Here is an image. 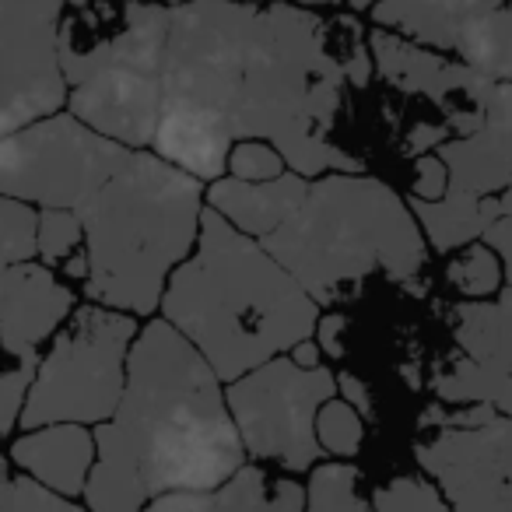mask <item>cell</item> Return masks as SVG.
I'll list each match as a JSON object with an SVG mask.
<instances>
[{"label":"cell","mask_w":512,"mask_h":512,"mask_svg":"<svg viewBox=\"0 0 512 512\" xmlns=\"http://www.w3.org/2000/svg\"><path fill=\"white\" fill-rule=\"evenodd\" d=\"M372 50L355 18L295 4L190 0L169 8L162 120L151 151L200 183L228 176L239 141H271L306 179L362 172L327 141L344 88L369 85Z\"/></svg>","instance_id":"cell-1"},{"label":"cell","mask_w":512,"mask_h":512,"mask_svg":"<svg viewBox=\"0 0 512 512\" xmlns=\"http://www.w3.org/2000/svg\"><path fill=\"white\" fill-rule=\"evenodd\" d=\"M95 446L88 512H144L162 495L214 491L246 463L221 379L169 320L141 327L127 390L95 425Z\"/></svg>","instance_id":"cell-2"},{"label":"cell","mask_w":512,"mask_h":512,"mask_svg":"<svg viewBox=\"0 0 512 512\" xmlns=\"http://www.w3.org/2000/svg\"><path fill=\"white\" fill-rule=\"evenodd\" d=\"M162 320L204 355L221 383H235L309 341L320 306L264 242L204 207L197 246L165 285Z\"/></svg>","instance_id":"cell-3"},{"label":"cell","mask_w":512,"mask_h":512,"mask_svg":"<svg viewBox=\"0 0 512 512\" xmlns=\"http://www.w3.org/2000/svg\"><path fill=\"white\" fill-rule=\"evenodd\" d=\"M207 183L155 151L130 162L81 207L88 302L151 316L162 309L172 271L193 253L204 218Z\"/></svg>","instance_id":"cell-4"},{"label":"cell","mask_w":512,"mask_h":512,"mask_svg":"<svg viewBox=\"0 0 512 512\" xmlns=\"http://www.w3.org/2000/svg\"><path fill=\"white\" fill-rule=\"evenodd\" d=\"M264 249L316 306H337L372 274L407 285L428 260V239L411 204L362 172L313 179L302 207L267 235Z\"/></svg>","instance_id":"cell-5"},{"label":"cell","mask_w":512,"mask_h":512,"mask_svg":"<svg viewBox=\"0 0 512 512\" xmlns=\"http://www.w3.org/2000/svg\"><path fill=\"white\" fill-rule=\"evenodd\" d=\"M169 4L67 0L60 71L67 113L130 151H151L162 120Z\"/></svg>","instance_id":"cell-6"},{"label":"cell","mask_w":512,"mask_h":512,"mask_svg":"<svg viewBox=\"0 0 512 512\" xmlns=\"http://www.w3.org/2000/svg\"><path fill=\"white\" fill-rule=\"evenodd\" d=\"M137 316L85 302L57 330L22 407L25 432L43 425H106L127 390Z\"/></svg>","instance_id":"cell-7"},{"label":"cell","mask_w":512,"mask_h":512,"mask_svg":"<svg viewBox=\"0 0 512 512\" xmlns=\"http://www.w3.org/2000/svg\"><path fill=\"white\" fill-rule=\"evenodd\" d=\"M134 151L99 134L74 113L36 120L0 137V193L32 207L74 211L130 162Z\"/></svg>","instance_id":"cell-8"},{"label":"cell","mask_w":512,"mask_h":512,"mask_svg":"<svg viewBox=\"0 0 512 512\" xmlns=\"http://www.w3.org/2000/svg\"><path fill=\"white\" fill-rule=\"evenodd\" d=\"M337 390L341 386L327 365L306 369L292 355H278L228 383L225 400L246 456L302 474L313 470L323 456L316 439V414L337 397Z\"/></svg>","instance_id":"cell-9"},{"label":"cell","mask_w":512,"mask_h":512,"mask_svg":"<svg viewBox=\"0 0 512 512\" xmlns=\"http://www.w3.org/2000/svg\"><path fill=\"white\" fill-rule=\"evenodd\" d=\"M64 8L67 0H0V137L67 109Z\"/></svg>","instance_id":"cell-10"},{"label":"cell","mask_w":512,"mask_h":512,"mask_svg":"<svg viewBox=\"0 0 512 512\" xmlns=\"http://www.w3.org/2000/svg\"><path fill=\"white\" fill-rule=\"evenodd\" d=\"M74 309V292L39 260L0 264V435L15 432L43 362L39 348Z\"/></svg>","instance_id":"cell-11"},{"label":"cell","mask_w":512,"mask_h":512,"mask_svg":"<svg viewBox=\"0 0 512 512\" xmlns=\"http://www.w3.org/2000/svg\"><path fill=\"white\" fill-rule=\"evenodd\" d=\"M414 460L453 512H512V418L435 428L414 442Z\"/></svg>","instance_id":"cell-12"},{"label":"cell","mask_w":512,"mask_h":512,"mask_svg":"<svg viewBox=\"0 0 512 512\" xmlns=\"http://www.w3.org/2000/svg\"><path fill=\"white\" fill-rule=\"evenodd\" d=\"M460 358L435 379L442 404H484L512 418V309L498 299L460 302L453 313Z\"/></svg>","instance_id":"cell-13"},{"label":"cell","mask_w":512,"mask_h":512,"mask_svg":"<svg viewBox=\"0 0 512 512\" xmlns=\"http://www.w3.org/2000/svg\"><path fill=\"white\" fill-rule=\"evenodd\" d=\"M369 50H372V64L386 78V85L400 88L407 95L432 99L449 116L453 130H460V134L481 130L477 106H481V95L491 85L488 78L470 71L460 60H449L446 53L428 50V46H418L411 39L386 29L369 32Z\"/></svg>","instance_id":"cell-14"},{"label":"cell","mask_w":512,"mask_h":512,"mask_svg":"<svg viewBox=\"0 0 512 512\" xmlns=\"http://www.w3.org/2000/svg\"><path fill=\"white\" fill-rule=\"evenodd\" d=\"M8 460L57 495L78 498L88 488L99 446L88 425H43L18 435Z\"/></svg>","instance_id":"cell-15"},{"label":"cell","mask_w":512,"mask_h":512,"mask_svg":"<svg viewBox=\"0 0 512 512\" xmlns=\"http://www.w3.org/2000/svg\"><path fill=\"white\" fill-rule=\"evenodd\" d=\"M313 179L288 169L281 179L271 183H242V179L221 176L207 183V207L218 211L225 221H232L242 235L264 242L271 232H278L288 218L302 207Z\"/></svg>","instance_id":"cell-16"},{"label":"cell","mask_w":512,"mask_h":512,"mask_svg":"<svg viewBox=\"0 0 512 512\" xmlns=\"http://www.w3.org/2000/svg\"><path fill=\"white\" fill-rule=\"evenodd\" d=\"M435 155L449 169V190L470 200H498L512 190V137L498 130H474L442 141Z\"/></svg>","instance_id":"cell-17"},{"label":"cell","mask_w":512,"mask_h":512,"mask_svg":"<svg viewBox=\"0 0 512 512\" xmlns=\"http://www.w3.org/2000/svg\"><path fill=\"white\" fill-rule=\"evenodd\" d=\"M495 4L502 0H379L372 22L376 29L397 32L428 50L453 53L463 29Z\"/></svg>","instance_id":"cell-18"},{"label":"cell","mask_w":512,"mask_h":512,"mask_svg":"<svg viewBox=\"0 0 512 512\" xmlns=\"http://www.w3.org/2000/svg\"><path fill=\"white\" fill-rule=\"evenodd\" d=\"M211 512H306V484L271 474L260 463H242L211 491Z\"/></svg>","instance_id":"cell-19"},{"label":"cell","mask_w":512,"mask_h":512,"mask_svg":"<svg viewBox=\"0 0 512 512\" xmlns=\"http://www.w3.org/2000/svg\"><path fill=\"white\" fill-rule=\"evenodd\" d=\"M456 60L488 81H512V4H495L481 11L463 29L456 43Z\"/></svg>","instance_id":"cell-20"},{"label":"cell","mask_w":512,"mask_h":512,"mask_svg":"<svg viewBox=\"0 0 512 512\" xmlns=\"http://www.w3.org/2000/svg\"><path fill=\"white\" fill-rule=\"evenodd\" d=\"M39 264L50 271H64L67 278H85V225L74 211H39Z\"/></svg>","instance_id":"cell-21"},{"label":"cell","mask_w":512,"mask_h":512,"mask_svg":"<svg viewBox=\"0 0 512 512\" xmlns=\"http://www.w3.org/2000/svg\"><path fill=\"white\" fill-rule=\"evenodd\" d=\"M306 512H376L362 495V474L351 463H316L306 484Z\"/></svg>","instance_id":"cell-22"},{"label":"cell","mask_w":512,"mask_h":512,"mask_svg":"<svg viewBox=\"0 0 512 512\" xmlns=\"http://www.w3.org/2000/svg\"><path fill=\"white\" fill-rule=\"evenodd\" d=\"M446 281H449V288L467 295L470 302H484V299H498V295H502L505 271L495 249L484 246V242H470V246H463L460 253L449 260Z\"/></svg>","instance_id":"cell-23"},{"label":"cell","mask_w":512,"mask_h":512,"mask_svg":"<svg viewBox=\"0 0 512 512\" xmlns=\"http://www.w3.org/2000/svg\"><path fill=\"white\" fill-rule=\"evenodd\" d=\"M0 512H88V505L57 495L25 470H15L11 460H0Z\"/></svg>","instance_id":"cell-24"},{"label":"cell","mask_w":512,"mask_h":512,"mask_svg":"<svg viewBox=\"0 0 512 512\" xmlns=\"http://www.w3.org/2000/svg\"><path fill=\"white\" fill-rule=\"evenodd\" d=\"M39 260V207L0 193V264Z\"/></svg>","instance_id":"cell-25"},{"label":"cell","mask_w":512,"mask_h":512,"mask_svg":"<svg viewBox=\"0 0 512 512\" xmlns=\"http://www.w3.org/2000/svg\"><path fill=\"white\" fill-rule=\"evenodd\" d=\"M316 439H320V449L327 456H337V460H351L358 456L365 442V421L355 407L344 397H334L320 407L316 414Z\"/></svg>","instance_id":"cell-26"},{"label":"cell","mask_w":512,"mask_h":512,"mask_svg":"<svg viewBox=\"0 0 512 512\" xmlns=\"http://www.w3.org/2000/svg\"><path fill=\"white\" fill-rule=\"evenodd\" d=\"M376 512H453L442 491L421 474H400L372 491Z\"/></svg>","instance_id":"cell-27"},{"label":"cell","mask_w":512,"mask_h":512,"mask_svg":"<svg viewBox=\"0 0 512 512\" xmlns=\"http://www.w3.org/2000/svg\"><path fill=\"white\" fill-rule=\"evenodd\" d=\"M288 172V162L271 141H239L228 151V176L242 183H271Z\"/></svg>","instance_id":"cell-28"},{"label":"cell","mask_w":512,"mask_h":512,"mask_svg":"<svg viewBox=\"0 0 512 512\" xmlns=\"http://www.w3.org/2000/svg\"><path fill=\"white\" fill-rule=\"evenodd\" d=\"M449 190V169L439 155H421L414 162V183H411V200H442Z\"/></svg>","instance_id":"cell-29"},{"label":"cell","mask_w":512,"mask_h":512,"mask_svg":"<svg viewBox=\"0 0 512 512\" xmlns=\"http://www.w3.org/2000/svg\"><path fill=\"white\" fill-rule=\"evenodd\" d=\"M477 113H481V127L512 137V81H491Z\"/></svg>","instance_id":"cell-30"},{"label":"cell","mask_w":512,"mask_h":512,"mask_svg":"<svg viewBox=\"0 0 512 512\" xmlns=\"http://www.w3.org/2000/svg\"><path fill=\"white\" fill-rule=\"evenodd\" d=\"M484 246H491L502 260V271H505V288H512V214L498 218L488 232L481 235Z\"/></svg>","instance_id":"cell-31"},{"label":"cell","mask_w":512,"mask_h":512,"mask_svg":"<svg viewBox=\"0 0 512 512\" xmlns=\"http://www.w3.org/2000/svg\"><path fill=\"white\" fill-rule=\"evenodd\" d=\"M144 512H211V491H176V495H162Z\"/></svg>","instance_id":"cell-32"},{"label":"cell","mask_w":512,"mask_h":512,"mask_svg":"<svg viewBox=\"0 0 512 512\" xmlns=\"http://www.w3.org/2000/svg\"><path fill=\"white\" fill-rule=\"evenodd\" d=\"M337 386L344 390V400H348L351 407H355L358 414H372V404H369V390H365V383H358L355 376H337Z\"/></svg>","instance_id":"cell-33"},{"label":"cell","mask_w":512,"mask_h":512,"mask_svg":"<svg viewBox=\"0 0 512 512\" xmlns=\"http://www.w3.org/2000/svg\"><path fill=\"white\" fill-rule=\"evenodd\" d=\"M292 358H295L299 365H306V369H316V365H323V362H320V358H323L320 341H316V337H309V341L295 344V348H292Z\"/></svg>","instance_id":"cell-34"},{"label":"cell","mask_w":512,"mask_h":512,"mask_svg":"<svg viewBox=\"0 0 512 512\" xmlns=\"http://www.w3.org/2000/svg\"><path fill=\"white\" fill-rule=\"evenodd\" d=\"M288 4H295V8L313 11V8H337V4H344V0H288Z\"/></svg>","instance_id":"cell-35"},{"label":"cell","mask_w":512,"mask_h":512,"mask_svg":"<svg viewBox=\"0 0 512 512\" xmlns=\"http://www.w3.org/2000/svg\"><path fill=\"white\" fill-rule=\"evenodd\" d=\"M348 4H351L355 11H372V8L379 4V0H348Z\"/></svg>","instance_id":"cell-36"},{"label":"cell","mask_w":512,"mask_h":512,"mask_svg":"<svg viewBox=\"0 0 512 512\" xmlns=\"http://www.w3.org/2000/svg\"><path fill=\"white\" fill-rule=\"evenodd\" d=\"M141 4H169V8H176V4H190V0H141Z\"/></svg>","instance_id":"cell-37"},{"label":"cell","mask_w":512,"mask_h":512,"mask_svg":"<svg viewBox=\"0 0 512 512\" xmlns=\"http://www.w3.org/2000/svg\"><path fill=\"white\" fill-rule=\"evenodd\" d=\"M498 302H502V306H509V309H512V288H502V295H498Z\"/></svg>","instance_id":"cell-38"},{"label":"cell","mask_w":512,"mask_h":512,"mask_svg":"<svg viewBox=\"0 0 512 512\" xmlns=\"http://www.w3.org/2000/svg\"><path fill=\"white\" fill-rule=\"evenodd\" d=\"M505 4H512V0H505Z\"/></svg>","instance_id":"cell-39"}]
</instances>
